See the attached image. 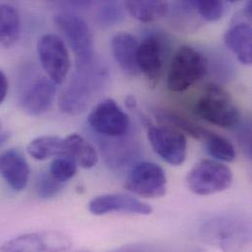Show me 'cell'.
<instances>
[{
    "instance_id": "25",
    "label": "cell",
    "mask_w": 252,
    "mask_h": 252,
    "mask_svg": "<svg viewBox=\"0 0 252 252\" xmlns=\"http://www.w3.org/2000/svg\"><path fill=\"white\" fill-rule=\"evenodd\" d=\"M76 172V162L67 156L56 157V159L52 161L49 171L52 177L62 184L71 180L75 176Z\"/></svg>"
},
{
    "instance_id": "23",
    "label": "cell",
    "mask_w": 252,
    "mask_h": 252,
    "mask_svg": "<svg viewBox=\"0 0 252 252\" xmlns=\"http://www.w3.org/2000/svg\"><path fill=\"white\" fill-rule=\"evenodd\" d=\"M156 118H158V120L165 126H169V127L174 126L175 129L179 131L182 130L197 139H203L208 132V129L197 125L190 119L187 118L185 115L172 110H157Z\"/></svg>"
},
{
    "instance_id": "26",
    "label": "cell",
    "mask_w": 252,
    "mask_h": 252,
    "mask_svg": "<svg viewBox=\"0 0 252 252\" xmlns=\"http://www.w3.org/2000/svg\"><path fill=\"white\" fill-rule=\"evenodd\" d=\"M191 4L195 11H197L198 15H200L204 20L208 22H215L220 20L225 10V5L222 1L199 0L191 1Z\"/></svg>"
},
{
    "instance_id": "22",
    "label": "cell",
    "mask_w": 252,
    "mask_h": 252,
    "mask_svg": "<svg viewBox=\"0 0 252 252\" xmlns=\"http://www.w3.org/2000/svg\"><path fill=\"white\" fill-rule=\"evenodd\" d=\"M29 154L35 160L64 156V138L55 135H43L34 138L28 145Z\"/></svg>"
},
{
    "instance_id": "4",
    "label": "cell",
    "mask_w": 252,
    "mask_h": 252,
    "mask_svg": "<svg viewBox=\"0 0 252 252\" xmlns=\"http://www.w3.org/2000/svg\"><path fill=\"white\" fill-rule=\"evenodd\" d=\"M207 70V58L195 48L184 45L177 50L170 64L168 88L176 93L185 92L199 82Z\"/></svg>"
},
{
    "instance_id": "6",
    "label": "cell",
    "mask_w": 252,
    "mask_h": 252,
    "mask_svg": "<svg viewBox=\"0 0 252 252\" xmlns=\"http://www.w3.org/2000/svg\"><path fill=\"white\" fill-rule=\"evenodd\" d=\"M189 189L197 195H211L228 189L233 183V172L220 161L201 160L187 177Z\"/></svg>"
},
{
    "instance_id": "14",
    "label": "cell",
    "mask_w": 252,
    "mask_h": 252,
    "mask_svg": "<svg viewBox=\"0 0 252 252\" xmlns=\"http://www.w3.org/2000/svg\"><path fill=\"white\" fill-rule=\"evenodd\" d=\"M89 210L92 214L98 216L113 212L147 216L153 211L149 204L123 193H110L96 196L89 203Z\"/></svg>"
},
{
    "instance_id": "9",
    "label": "cell",
    "mask_w": 252,
    "mask_h": 252,
    "mask_svg": "<svg viewBox=\"0 0 252 252\" xmlns=\"http://www.w3.org/2000/svg\"><path fill=\"white\" fill-rule=\"evenodd\" d=\"M125 188L141 197H162L166 194L167 177L159 165L152 162H140L130 170Z\"/></svg>"
},
{
    "instance_id": "33",
    "label": "cell",
    "mask_w": 252,
    "mask_h": 252,
    "mask_svg": "<svg viewBox=\"0 0 252 252\" xmlns=\"http://www.w3.org/2000/svg\"><path fill=\"white\" fill-rule=\"evenodd\" d=\"M86 252V251H82V252Z\"/></svg>"
},
{
    "instance_id": "1",
    "label": "cell",
    "mask_w": 252,
    "mask_h": 252,
    "mask_svg": "<svg viewBox=\"0 0 252 252\" xmlns=\"http://www.w3.org/2000/svg\"><path fill=\"white\" fill-rule=\"evenodd\" d=\"M201 238L222 252H252V225L238 216H218L200 227Z\"/></svg>"
},
{
    "instance_id": "5",
    "label": "cell",
    "mask_w": 252,
    "mask_h": 252,
    "mask_svg": "<svg viewBox=\"0 0 252 252\" xmlns=\"http://www.w3.org/2000/svg\"><path fill=\"white\" fill-rule=\"evenodd\" d=\"M54 23L63 33L74 52L77 67H84L94 62V35L88 23L78 15L60 13L54 17Z\"/></svg>"
},
{
    "instance_id": "10",
    "label": "cell",
    "mask_w": 252,
    "mask_h": 252,
    "mask_svg": "<svg viewBox=\"0 0 252 252\" xmlns=\"http://www.w3.org/2000/svg\"><path fill=\"white\" fill-rule=\"evenodd\" d=\"M71 247L70 237L60 232L48 231L13 238L1 246L0 252H66Z\"/></svg>"
},
{
    "instance_id": "21",
    "label": "cell",
    "mask_w": 252,
    "mask_h": 252,
    "mask_svg": "<svg viewBox=\"0 0 252 252\" xmlns=\"http://www.w3.org/2000/svg\"><path fill=\"white\" fill-rule=\"evenodd\" d=\"M21 33V18L16 8L0 4V43L10 47L18 40Z\"/></svg>"
},
{
    "instance_id": "13",
    "label": "cell",
    "mask_w": 252,
    "mask_h": 252,
    "mask_svg": "<svg viewBox=\"0 0 252 252\" xmlns=\"http://www.w3.org/2000/svg\"><path fill=\"white\" fill-rule=\"evenodd\" d=\"M56 95V85L45 77L32 79L23 90L20 96V104L28 114L39 116L53 105Z\"/></svg>"
},
{
    "instance_id": "15",
    "label": "cell",
    "mask_w": 252,
    "mask_h": 252,
    "mask_svg": "<svg viewBox=\"0 0 252 252\" xmlns=\"http://www.w3.org/2000/svg\"><path fill=\"white\" fill-rule=\"evenodd\" d=\"M30 173L26 158L18 150L9 149L0 154V176L14 190L26 188Z\"/></svg>"
},
{
    "instance_id": "28",
    "label": "cell",
    "mask_w": 252,
    "mask_h": 252,
    "mask_svg": "<svg viewBox=\"0 0 252 252\" xmlns=\"http://www.w3.org/2000/svg\"><path fill=\"white\" fill-rule=\"evenodd\" d=\"M124 5L117 2H106L98 11V20L101 25L113 26L120 23L124 17Z\"/></svg>"
},
{
    "instance_id": "32",
    "label": "cell",
    "mask_w": 252,
    "mask_h": 252,
    "mask_svg": "<svg viewBox=\"0 0 252 252\" xmlns=\"http://www.w3.org/2000/svg\"><path fill=\"white\" fill-rule=\"evenodd\" d=\"M126 107L129 108V109L135 108V107H136V100H135V97L132 96V95H128L126 98Z\"/></svg>"
},
{
    "instance_id": "30",
    "label": "cell",
    "mask_w": 252,
    "mask_h": 252,
    "mask_svg": "<svg viewBox=\"0 0 252 252\" xmlns=\"http://www.w3.org/2000/svg\"><path fill=\"white\" fill-rule=\"evenodd\" d=\"M8 80L6 75L0 70V104L4 101L6 95H7V92H8Z\"/></svg>"
},
{
    "instance_id": "7",
    "label": "cell",
    "mask_w": 252,
    "mask_h": 252,
    "mask_svg": "<svg viewBox=\"0 0 252 252\" xmlns=\"http://www.w3.org/2000/svg\"><path fill=\"white\" fill-rule=\"evenodd\" d=\"M37 55L41 67L55 85L66 80L71 66L70 54L63 39L54 33L42 35L37 42Z\"/></svg>"
},
{
    "instance_id": "27",
    "label": "cell",
    "mask_w": 252,
    "mask_h": 252,
    "mask_svg": "<svg viewBox=\"0 0 252 252\" xmlns=\"http://www.w3.org/2000/svg\"><path fill=\"white\" fill-rule=\"evenodd\" d=\"M63 184L52 177L50 173H41L35 183V190L41 198H51L55 196L61 189Z\"/></svg>"
},
{
    "instance_id": "16",
    "label": "cell",
    "mask_w": 252,
    "mask_h": 252,
    "mask_svg": "<svg viewBox=\"0 0 252 252\" xmlns=\"http://www.w3.org/2000/svg\"><path fill=\"white\" fill-rule=\"evenodd\" d=\"M138 46L135 37L127 32H119L111 40L113 56L127 76L135 77L140 73L137 61Z\"/></svg>"
},
{
    "instance_id": "2",
    "label": "cell",
    "mask_w": 252,
    "mask_h": 252,
    "mask_svg": "<svg viewBox=\"0 0 252 252\" xmlns=\"http://www.w3.org/2000/svg\"><path fill=\"white\" fill-rule=\"evenodd\" d=\"M106 77V71L94 62L88 66L77 67L74 78L60 95V110L69 115H78L86 111L104 85Z\"/></svg>"
},
{
    "instance_id": "31",
    "label": "cell",
    "mask_w": 252,
    "mask_h": 252,
    "mask_svg": "<svg viewBox=\"0 0 252 252\" xmlns=\"http://www.w3.org/2000/svg\"><path fill=\"white\" fill-rule=\"evenodd\" d=\"M9 132L2 126V124L0 123V146L9 138Z\"/></svg>"
},
{
    "instance_id": "19",
    "label": "cell",
    "mask_w": 252,
    "mask_h": 252,
    "mask_svg": "<svg viewBox=\"0 0 252 252\" xmlns=\"http://www.w3.org/2000/svg\"><path fill=\"white\" fill-rule=\"evenodd\" d=\"M122 137H103L100 144L105 161L113 168L126 166L135 156L136 150L134 146L121 139Z\"/></svg>"
},
{
    "instance_id": "29",
    "label": "cell",
    "mask_w": 252,
    "mask_h": 252,
    "mask_svg": "<svg viewBox=\"0 0 252 252\" xmlns=\"http://www.w3.org/2000/svg\"><path fill=\"white\" fill-rule=\"evenodd\" d=\"M160 251L153 247L152 245L138 243V244H130L120 247L118 249L112 250L108 252H159Z\"/></svg>"
},
{
    "instance_id": "8",
    "label": "cell",
    "mask_w": 252,
    "mask_h": 252,
    "mask_svg": "<svg viewBox=\"0 0 252 252\" xmlns=\"http://www.w3.org/2000/svg\"><path fill=\"white\" fill-rule=\"evenodd\" d=\"M148 140L157 155L173 166L182 165L187 157V138L185 134L175 128L155 126L144 120Z\"/></svg>"
},
{
    "instance_id": "17",
    "label": "cell",
    "mask_w": 252,
    "mask_h": 252,
    "mask_svg": "<svg viewBox=\"0 0 252 252\" xmlns=\"http://www.w3.org/2000/svg\"><path fill=\"white\" fill-rule=\"evenodd\" d=\"M224 41L242 64H252V30L250 23L239 22L231 26L224 35Z\"/></svg>"
},
{
    "instance_id": "24",
    "label": "cell",
    "mask_w": 252,
    "mask_h": 252,
    "mask_svg": "<svg viewBox=\"0 0 252 252\" xmlns=\"http://www.w3.org/2000/svg\"><path fill=\"white\" fill-rule=\"evenodd\" d=\"M205 149L213 158L223 162H233L237 153L234 145L226 137L208 130L204 138Z\"/></svg>"
},
{
    "instance_id": "3",
    "label": "cell",
    "mask_w": 252,
    "mask_h": 252,
    "mask_svg": "<svg viewBox=\"0 0 252 252\" xmlns=\"http://www.w3.org/2000/svg\"><path fill=\"white\" fill-rule=\"evenodd\" d=\"M196 115L205 121L222 127L239 124L240 111L231 94L218 85H208L195 103Z\"/></svg>"
},
{
    "instance_id": "18",
    "label": "cell",
    "mask_w": 252,
    "mask_h": 252,
    "mask_svg": "<svg viewBox=\"0 0 252 252\" xmlns=\"http://www.w3.org/2000/svg\"><path fill=\"white\" fill-rule=\"evenodd\" d=\"M64 156L73 159L85 169H91L98 162L94 146L78 133H71L64 138Z\"/></svg>"
},
{
    "instance_id": "20",
    "label": "cell",
    "mask_w": 252,
    "mask_h": 252,
    "mask_svg": "<svg viewBox=\"0 0 252 252\" xmlns=\"http://www.w3.org/2000/svg\"><path fill=\"white\" fill-rule=\"evenodd\" d=\"M124 7L128 14L142 23H151L165 17L169 5L163 1H126Z\"/></svg>"
},
{
    "instance_id": "11",
    "label": "cell",
    "mask_w": 252,
    "mask_h": 252,
    "mask_svg": "<svg viewBox=\"0 0 252 252\" xmlns=\"http://www.w3.org/2000/svg\"><path fill=\"white\" fill-rule=\"evenodd\" d=\"M88 123L94 132L103 137H122L129 129V119L118 103L107 98L91 112Z\"/></svg>"
},
{
    "instance_id": "12",
    "label": "cell",
    "mask_w": 252,
    "mask_h": 252,
    "mask_svg": "<svg viewBox=\"0 0 252 252\" xmlns=\"http://www.w3.org/2000/svg\"><path fill=\"white\" fill-rule=\"evenodd\" d=\"M167 44L158 33H149L138 46V68L151 87H155L162 77Z\"/></svg>"
}]
</instances>
